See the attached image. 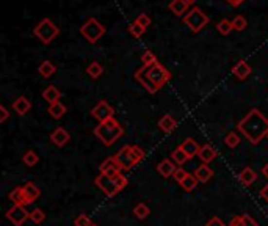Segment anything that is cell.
Wrapping results in <instances>:
<instances>
[{
  "label": "cell",
  "mask_w": 268,
  "mask_h": 226,
  "mask_svg": "<svg viewBox=\"0 0 268 226\" xmlns=\"http://www.w3.org/2000/svg\"><path fill=\"white\" fill-rule=\"evenodd\" d=\"M176 170L178 168H176V164L171 159H163L157 165V171L160 173V176H163V178H169V176H173Z\"/></svg>",
  "instance_id": "e0dca14e"
},
{
  "label": "cell",
  "mask_w": 268,
  "mask_h": 226,
  "mask_svg": "<svg viewBox=\"0 0 268 226\" xmlns=\"http://www.w3.org/2000/svg\"><path fill=\"white\" fill-rule=\"evenodd\" d=\"M124 133L123 126L119 124L115 118H110L107 121L99 123V126L94 127V135L102 141L105 146H111L116 140L121 138Z\"/></svg>",
  "instance_id": "3957f363"
},
{
  "label": "cell",
  "mask_w": 268,
  "mask_h": 226,
  "mask_svg": "<svg viewBox=\"0 0 268 226\" xmlns=\"http://www.w3.org/2000/svg\"><path fill=\"white\" fill-rule=\"evenodd\" d=\"M171 160L174 162L176 165H183L187 160H190V157H188V154H187L185 151H183L180 146H178V148H176V150L171 152Z\"/></svg>",
  "instance_id": "484cf974"
},
{
  "label": "cell",
  "mask_w": 268,
  "mask_h": 226,
  "mask_svg": "<svg viewBox=\"0 0 268 226\" xmlns=\"http://www.w3.org/2000/svg\"><path fill=\"white\" fill-rule=\"evenodd\" d=\"M187 176H188V173L185 171V170H183V168H178V170H176V171H174L173 178L176 179V182H179V184H180L183 179L187 178Z\"/></svg>",
  "instance_id": "ab89813d"
},
{
  "label": "cell",
  "mask_w": 268,
  "mask_h": 226,
  "mask_svg": "<svg viewBox=\"0 0 268 226\" xmlns=\"http://www.w3.org/2000/svg\"><path fill=\"white\" fill-rule=\"evenodd\" d=\"M127 182H129V181H127V178H125V176H123L121 173H118L115 176H107V174L101 173L94 179L96 186L110 198L115 196L116 193H119L123 188H125Z\"/></svg>",
  "instance_id": "277c9868"
},
{
  "label": "cell",
  "mask_w": 268,
  "mask_h": 226,
  "mask_svg": "<svg viewBox=\"0 0 268 226\" xmlns=\"http://www.w3.org/2000/svg\"><path fill=\"white\" fill-rule=\"evenodd\" d=\"M185 2H187V3H188L190 6H192V5H195V3L197 2V0H185Z\"/></svg>",
  "instance_id": "c3c4849f"
},
{
  "label": "cell",
  "mask_w": 268,
  "mask_h": 226,
  "mask_svg": "<svg viewBox=\"0 0 268 226\" xmlns=\"http://www.w3.org/2000/svg\"><path fill=\"white\" fill-rule=\"evenodd\" d=\"M8 198L13 201V204H19V206H25L27 204V200H25L24 192H22V187L13 188V192H10Z\"/></svg>",
  "instance_id": "d4e9b609"
},
{
  "label": "cell",
  "mask_w": 268,
  "mask_h": 226,
  "mask_svg": "<svg viewBox=\"0 0 268 226\" xmlns=\"http://www.w3.org/2000/svg\"><path fill=\"white\" fill-rule=\"evenodd\" d=\"M30 220L35 223V225H39V223H42L46 220V214L42 212L41 209H33L32 212H30Z\"/></svg>",
  "instance_id": "e575fe53"
},
{
  "label": "cell",
  "mask_w": 268,
  "mask_h": 226,
  "mask_svg": "<svg viewBox=\"0 0 268 226\" xmlns=\"http://www.w3.org/2000/svg\"><path fill=\"white\" fill-rule=\"evenodd\" d=\"M74 225H75V226H91L93 223H91V220H89V218H88L87 215L80 214V215L74 220Z\"/></svg>",
  "instance_id": "f35d334b"
},
{
  "label": "cell",
  "mask_w": 268,
  "mask_h": 226,
  "mask_svg": "<svg viewBox=\"0 0 268 226\" xmlns=\"http://www.w3.org/2000/svg\"><path fill=\"white\" fill-rule=\"evenodd\" d=\"M188 3L185 0H171L168 5L169 11H171L174 16H185L187 11H188Z\"/></svg>",
  "instance_id": "ac0fdd59"
},
{
  "label": "cell",
  "mask_w": 268,
  "mask_h": 226,
  "mask_svg": "<svg viewBox=\"0 0 268 226\" xmlns=\"http://www.w3.org/2000/svg\"><path fill=\"white\" fill-rule=\"evenodd\" d=\"M197 182H199V181L196 179V176H195V174H190V173H188L187 178L180 182V187H182L183 190H185V192H192V190H195V188H196Z\"/></svg>",
  "instance_id": "f1b7e54d"
},
{
  "label": "cell",
  "mask_w": 268,
  "mask_h": 226,
  "mask_svg": "<svg viewBox=\"0 0 268 226\" xmlns=\"http://www.w3.org/2000/svg\"><path fill=\"white\" fill-rule=\"evenodd\" d=\"M51 140L54 141V145L61 148L71 140V135H69V132L66 129H63V127H56V129L51 133Z\"/></svg>",
  "instance_id": "4fadbf2b"
},
{
  "label": "cell",
  "mask_w": 268,
  "mask_h": 226,
  "mask_svg": "<svg viewBox=\"0 0 268 226\" xmlns=\"http://www.w3.org/2000/svg\"><path fill=\"white\" fill-rule=\"evenodd\" d=\"M121 171H123V168H121V165L118 164V160H116L115 155H113V157H107L101 164V173L102 174L115 176V174L121 173Z\"/></svg>",
  "instance_id": "8fae6325"
},
{
  "label": "cell",
  "mask_w": 268,
  "mask_h": 226,
  "mask_svg": "<svg viewBox=\"0 0 268 226\" xmlns=\"http://www.w3.org/2000/svg\"><path fill=\"white\" fill-rule=\"evenodd\" d=\"M22 192H24V196L27 200V204L35 203L39 198V195H41V190L35 186L33 182H27L25 186H22Z\"/></svg>",
  "instance_id": "5bb4252c"
},
{
  "label": "cell",
  "mask_w": 268,
  "mask_h": 226,
  "mask_svg": "<svg viewBox=\"0 0 268 226\" xmlns=\"http://www.w3.org/2000/svg\"><path fill=\"white\" fill-rule=\"evenodd\" d=\"M251 73H252V69H251V66L245 60H240L237 65L232 68V74H234L238 80L248 79V77L251 75Z\"/></svg>",
  "instance_id": "7c38bea8"
},
{
  "label": "cell",
  "mask_w": 268,
  "mask_h": 226,
  "mask_svg": "<svg viewBox=\"0 0 268 226\" xmlns=\"http://www.w3.org/2000/svg\"><path fill=\"white\" fill-rule=\"evenodd\" d=\"M216 28H218V32H220L221 35H229L232 30H234V25H232V20L223 19V20H220V22H218Z\"/></svg>",
  "instance_id": "4dcf8cb0"
},
{
  "label": "cell",
  "mask_w": 268,
  "mask_h": 226,
  "mask_svg": "<svg viewBox=\"0 0 268 226\" xmlns=\"http://www.w3.org/2000/svg\"><path fill=\"white\" fill-rule=\"evenodd\" d=\"M242 223H243V215H235L231 218L229 226H242Z\"/></svg>",
  "instance_id": "ee69618b"
},
{
  "label": "cell",
  "mask_w": 268,
  "mask_h": 226,
  "mask_svg": "<svg viewBox=\"0 0 268 226\" xmlns=\"http://www.w3.org/2000/svg\"><path fill=\"white\" fill-rule=\"evenodd\" d=\"M22 162L27 165V167H35L39 162V157H38V154L32 151V150H28L24 155H22Z\"/></svg>",
  "instance_id": "f546056e"
},
{
  "label": "cell",
  "mask_w": 268,
  "mask_h": 226,
  "mask_svg": "<svg viewBox=\"0 0 268 226\" xmlns=\"http://www.w3.org/2000/svg\"><path fill=\"white\" fill-rule=\"evenodd\" d=\"M91 226H97V225H94V223H93V225H91Z\"/></svg>",
  "instance_id": "681fc988"
},
{
  "label": "cell",
  "mask_w": 268,
  "mask_h": 226,
  "mask_svg": "<svg viewBox=\"0 0 268 226\" xmlns=\"http://www.w3.org/2000/svg\"><path fill=\"white\" fill-rule=\"evenodd\" d=\"M144 32H146V28L141 27L140 24H137L135 20H133V22L129 25V33L132 35L133 38H141V37H143Z\"/></svg>",
  "instance_id": "1f68e13d"
},
{
  "label": "cell",
  "mask_w": 268,
  "mask_h": 226,
  "mask_svg": "<svg viewBox=\"0 0 268 226\" xmlns=\"http://www.w3.org/2000/svg\"><path fill=\"white\" fill-rule=\"evenodd\" d=\"M238 179L242 181L243 186H251V184L256 182V179H257V173L254 171L252 168L246 167V168L242 170V173L238 174Z\"/></svg>",
  "instance_id": "603a6c76"
},
{
  "label": "cell",
  "mask_w": 268,
  "mask_h": 226,
  "mask_svg": "<svg viewBox=\"0 0 268 226\" xmlns=\"http://www.w3.org/2000/svg\"><path fill=\"white\" fill-rule=\"evenodd\" d=\"M237 127L251 145H257L268 135V118L259 109H251Z\"/></svg>",
  "instance_id": "6da1fadb"
},
{
  "label": "cell",
  "mask_w": 268,
  "mask_h": 226,
  "mask_svg": "<svg viewBox=\"0 0 268 226\" xmlns=\"http://www.w3.org/2000/svg\"><path fill=\"white\" fill-rule=\"evenodd\" d=\"M30 109H32V102L28 101L25 96H19V97H16V101L13 102V110L20 116L30 112Z\"/></svg>",
  "instance_id": "9a60e30c"
},
{
  "label": "cell",
  "mask_w": 268,
  "mask_h": 226,
  "mask_svg": "<svg viewBox=\"0 0 268 226\" xmlns=\"http://www.w3.org/2000/svg\"><path fill=\"white\" fill-rule=\"evenodd\" d=\"M141 61H143V65H152V63L157 61V56H155L151 51H144L143 55H141Z\"/></svg>",
  "instance_id": "8d00e7d4"
},
{
  "label": "cell",
  "mask_w": 268,
  "mask_h": 226,
  "mask_svg": "<svg viewBox=\"0 0 268 226\" xmlns=\"http://www.w3.org/2000/svg\"><path fill=\"white\" fill-rule=\"evenodd\" d=\"M197 157H199L202 164H210L216 157V150L212 145H204L201 146L199 152H197Z\"/></svg>",
  "instance_id": "2e32d148"
},
{
  "label": "cell",
  "mask_w": 268,
  "mask_h": 226,
  "mask_svg": "<svg viewBox=\"0 0 268 226\" xmlns=\"http://www.w3.org/2000/svg\"><path fill=\"white\" fill-rule=\"evenodd\" d=\"M267 138H268V135H267Z\"/></svg>",
  "instance_id": "f907efd6"
},
{
  "label": "cell",
  "mask_w": 268,
  "mask_h": 226,
  "mask_svg": "<svg viewBox=\"0 0 268 226\" xmlns=\"http://www.w3.org/2000/svg\"><path fill=\"white\" fill-rule=\"evenodd\" d=\"M224 143L226 146H229V148H237L240 145V137H238V133L235 132H229L228 135H226L224 138Z\"/></svg>",
  "instance_id": "836d02e7"
},
{
  "label": "cell",
  "mask_w": 268,
  "mask_h": 226,
  "mask_svg": "<svg viewBox=\"0 0 268 226\" xmlns=\"http://www.w3.org/2000/svg\"><path fill=\"white\" fill-rule=\"evenodd\" d=\"M135 22L137 24H140L141 27H144V28H147V27H149L151 25V18L149 16H147V14L146 13H141L140 14V16L135 19Z\"/></svg>",
  "instance_id": "74e56055"
},
{
  "label": "cell",
  "mask_w": 268,
  "mask_h": 226,
  "mask_svg": "<svg viewBox=\"0 0 268 226\" xmlns=\"http://www.w3.org/2000/svg\"><path fill=\"white\" fill-rule=\"evenodd\" d=\"M180 148L188 154L190 159H193L195 155H197V152H199V150H201V146L197 145L196 140H193V138H185V140L182 141Z\"/></svg>",
  "instance_id": "ffe728a7"
},
{
  "label": "cell",
  "mask_w": 268,
  "mask_h": 226,
  "mask_svg": "<svg viewBox=\"0 0 268 226\" xmlns=\"http://www.w3.org/2000/svg\"><path fill=\"white\" fill-rule=\"evenodd\" d=\"M260 196H262L264 200L268 203V184H267L265 187H262V190H260Z\"/></svg>",
  "instance_id": "bcb514c9"
},
{
  "label": "cell",
  "mask_w": 268,
  "mask_h": 226,
  "mask_svg": "<svg viewBox=\"0 0 268 226\" xmlns=\"http://www.w3.org/2000/svg\"><path fill=\"white\" fill-rule=\"evenodd\" d=\"M80 35L89 44H96L105 35V25H102L96 18H89L87 22L80 27Z\"/></svg>",
  "instance_id": "52a82bcc"
},
{
  "label": "cell",
  "mask_w": 268,
  "mask_h": 226,
  "mask_svg": "<svg viewBox=\"0 0 268 226\" xmlns=\"http://www.w3.org/2000/svg\"><path fill=\"white\" fill-rule=\"evenodd\" d=\"M55 65L52 61H49V60H44V61H41V65L38 66V73L44 77V79H49V77H52L55 74Z\"/></svg>",
  "instance_id": "cb8c5ba5"
},
{
  "label": "cell",
  "mask_w": 268,
  "mask_h": 226,
  "mask_svg": "<svg viewBox=\"0 0 268 226\" xmlns=\"http://www.w3.org/2000/svg\"><path fill=\"white\" fill-rule=\"evenodd\" d=\"M183 22H185V25H188V28L193 33H199L202 28L209 24V16L201 8L193 6V8L188 10V13L183 16Z\"/></svg>",
  "instance_id": "ba28073f"
},
{
  "label": "cell",
  "mask_w": 268,
  "mask_h": 226,
  "mask_svg": "<svg viewBox=\"0 0 268 226\" xmlns=\"http://www.w3.org/2000/svg\"><path fill=\"white\" fill-rule=\"evenodd\" d=\"M135 79L143 85V88L146 91L154 94L157 93L165 83L169 82L171 73H169L165 66H161L159 61H155L152 65H143V68H140L135 73Z\"/></svg>",
  "instance_id": "7a4b0ae2"
},
{
  "label": "cell",
  "mask_w": 268,
  "mask_h": 226,
  "mask_svg": "<svg viewBox=\"0 0 268 226\" xmlns=\"http://www.w3.org/2000/svg\"><path fill=\"white\" fill-rule=\"evenodd\" d=\"M232 25H234V30L243 32L246 28V25H248V22H246L245 16H235L234 19H232Z\"/></svg>",
  "instance_id": "d590c367"
},
{
  "label": "cell",
  "mask_w": 268,
  "mask_h": 226,
  "mask_svg": "<svg viewBox=\"0 0 268 226\" xmlns=\"http://www.w3.org/2000/svg\"><path fill=\"white\" fill-rule=\"evenodd\" d=\"M123 170H130L144 159V151L137 145H125L115 155Z\"/></svg>",
  "instance_id": "5b68a950"
},
{
  "label": "cell",
  "mask_w": 268,
  "mask_h": 226,
  "mask_svg": "<svg viewBox=\"0 0 268 226\" xmlns=\"http://www.w3.org/2000/svg\"><path fill=\"white\" fill-rule=\"evenodd\" d=\"M6 218L14 226H22L28 218H30V212H27L25 206H19V204H13V206L6 212Z\"/></svg>",
  "instance_id": "9c48e42d"
},
{
  "label": "cell",
  "mask_w": 268,
  "mask_h": 226,
  "mask_svg": "<svg viewBox=\"0 0 268 226\" xmlns=\"http://www.w3.org/2000/svg\"><path fill=\"white\" fill-rule=\"evenodd\" d=\"M262 174H264V178L268 179V164H265V165L262 167Z\"/></svg>",
  "instance_id": "7dc6e473"
},
{
  "label": "cell",
  "mask_w": 268,
  "mask_h": 226,
  "mask_svg": "<svg viewBox=\"0 0 268 226\" xmlns=\"http://www.w3.org/2000/svg\"><path fill=\"white\" fill-rule=\"evenodd\" d=\"M8 116H10V113L6 110V107L5 105H0V123H5L6 119H8Z\"/></svg>",
  "instance_id": "7bdbcfd3"
},
{
  "label": "cell",
  "mask_w": 268,
  "mask_h": 226,
  "mask_svg": "<svg viewBox=\"0 0 268 226\" xmlns=\"http://www.w3.org/2000/svg\"><path fill=\"white\" fill-rule=\"evenodd\" d=\"M193 174L196 176V179L199 181V182L206 184V182H209L212 179V176H214V171H212V170L209 168L207 164H202V165H199V167L195 170Z\"/></svg>",
  "instance_id": "d6986e66"
},
{
  "label": "cell",
  "mask_w": 268,
  "mask_h": 226,
  "mask_svg": "<svg viewBox=\"0 0 268 226\" xmlns=\"http://www.w3.org/2000/svg\"><path fill=\"white\" fill-rule=\"evenodd\" d=\"M113 113H115V110H113V107L107 101H101L91 110V115H93L99 123H104L107 121V119L113 118Z\"/></svg>",
  "instance_id": "30bf717a"
},
{
  "label": "cell",
  "mask_w": 268,
  "mask_h": 226,
  "mask_svg": "<svg viewBox=\"0 0 268 226\" xmlns=\"http://www.w3.org/2000/svg\"><path fill=\"white\" fill-rule=\"evenodd\" d=\"M242 226H259V225H257V222L254 220L252 217L243 214V223H242Z\"/></svg>",
  "instance_id": "b9f144b4"
},
{
  "label": "cell",
  "mask_w": 268,
  "mask_h": 226,
  "mask_svg": "<svg viewBox=\"0 0 268 226\" xmlns=\"http://www.w3.org/2000/svg\"><path fill=\"white\" fill-rule=\"evenodd\" d=\"M49 113H51V116L55 118V119H60L65 116V113H66V107L63 105L60 101L58 102H55V104H51L49 105Z\"/></svg>",
  "instance_id": "4316f807"
},
{
  "label": "cell",
  "mask_w": 268,
  "mask_h": 226,
  "mask_svg": "<svg viewBox=\"0 0 268 226\" xmlns=\"http://www.w3.org/2000/svg\"><path fill=\"white\" fill-rule=\"evenodd\" d=\"M206 226H226V225L220 217H212L210 220L206 223Z\"/></svg>",
  "instance_id": "60d3db41"
},
{
  "label": "cell",
  "mask_w": 268,
  "mask_h": 226,
  "mask_svg": "<svg viewBox=\"0 0 268 226\" xmlns=\"http://www.w3.org/2000/svg\"><path fill=\"white\" fill-rule=\"evenodd\" d=\"M58 33H60L58 27H56L49 18H44L33 28V35L42 42V44H51V42L58 37Z\"/></svg>",
  "instance_id": "8992f818"
},
{
  "label": "cell",
  "mask_w": 268,
  "mask_h": 226,
  "mask_svg": "<svg viewBox=\"0 0 268 226\" xmlns=\"http://www.w3.org/2000/svg\"><path fill=\"white\" fill-rule=\"evenodd\" d=\"M226 2H228L232 6V8H238V6L242 5L245 0H226Z\"/></svg>",
  "instance_id": "f6af8a7d"
},
{
  "label": "cell",
  "mask_w": 268,
  "mask_h": 226,
  "mask_svg": "<svg viewBox=\"0 0 268 226\" xmlns=\"http://www.w3.org/2000/svg\"><path fill=\"white\" fill-rule=\"evenodd\" d=\"M60 96H61L60 90L56 88V87H54V85H49V87L44 91H42V99H44V101H47L49 105L58 102Z\"/></svg>",
  "instance_id": "7402d4cb"
},
{
  "label": "cell",
  "mask_w": 268,
  "mask_h": 226,
  "mask_svg": "<svg viewBox=\"0 0 268 226\" xmlns=\"http://www.w3.org/2000/svg\"><path fill=\"white\" fill-rule=\"evenodd\" d=\"M176 126H178V123H176V119L171 115H163L159 119L160 131L165 132V133H171L176 129Z\"/></svg>",
  "instance_id": "44dd1931"
},
{
  "label": "cell",
  "mask_w": 268,
  "mask_h": 226,
  "mask_svg": "<svg viewBox=\"0 0 268 226\" xmlns=\"http://www.w3.org/2000/svg\"><path fill=\"white\" fill-rule=\"evenodd\" d=\"M87 74L91 77V79H99V77L104 74V68L99 61H91L87 68Z\"/></svg>",
  "instance_id": "83f0119b"
},
{
  "label": "cell",
  "mask_w": 268,
  "mask_h": 226,
  "mask_svg": "<svg viewBox=\"0 0 268 226\" xmlns=\"http://www.w3.org/2000/svg\"><path fill=\"white\" fill-rule=\"evenodd\" d=\"M133 214H135V217L140 218V220H143V218L149 215V207H147L144 203H140L138 206H135V209H133Z\"/></svg>",
  "instance_id": "d6a6232c"
}]
</instances>
